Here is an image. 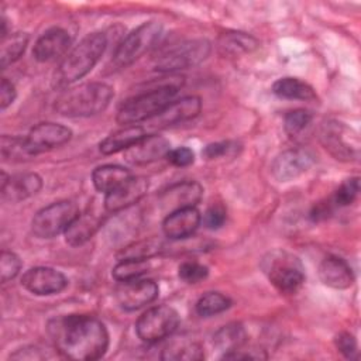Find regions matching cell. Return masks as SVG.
<instances>
[{"mask_svg": "<svg viewBox=\"0 0 361 361\" xmlns=\"http://www.w3.org/2000/svg\"><path fill=\"white\" fill-rule=\"evenodd\" d=\"M234 149V144L230 141H221V142H212L209 145L204 147L203 149V155L207 159H214V158H220L224 157L227 154H230Z\"/></svg>", "mask_w": 361, "mask_h": 361, "instance_id": "cell-42", "label": "cell"}, {"mask_svg": "<svg viewBox=\"0 0 361 361\" xmlns=\"http://www.w3.org/2000/svg\"><path fill=\"white\" fill-rule=\"evenodd\" d=\"M312 121V113L305 109H296L289 111L283 118L285 131L292 137L303 131Z\"/></svg>", "mask_w": 361, "mask_h": 361, "instance_id": "cell-36", "label": "cell"}, {"mask_svg": "<svg viewBox=\"0 0 361 361\" xmlns=\"http://www.w3.org/2000/svg\"><path fill=\"white\" fill-rule=\"evenodd\" d=\"M202 221L196 207L178 209L166 214L162 221V231L171 240H182L192 235Z\"/></svg>", "mask_w": 361, "mask_h": 361, "instance_id": "cell-21", "label": "cell"}, {"mask_svg": "<svg viewBox=\"0 0 361 361\" xmlns=\"http://www.w3.org/2000/svg\"><path fill=\"white\" fill-rule=\"evenodd\" d=\"M220 45L221 48L233 54L250 52L257 47V39L244 32H231V34H226L221 38Z\"/></svg>", "mask_w": 361, "mask_h": 361, "instance_id": "cell-35", "label": "cell"}, {"mask_svg": "<svg viewBox=\"0 0 361 361\" xmlns=\"http://www.w3.org/2000/svg\"><path fill=\"white\" fill-rule=\"evenodd\" d=\"M164 250V243L161 238L151 237L140 241H134L118 252V259H149L158 255Z\"/></svg>", "mask_w": 361, "mask_h": 361, "instance_id": "cell-28", "label": "cell"}, {"mask_svg": "<svg viewBox=\"0 0 361 361\" xmlns=\"http://www.w3.org/2000/svg\"><path fill=\"white\" fill-rule=\"evenodd\" d=\"M320 281L333 289H347L354 283V274L348 262L340 257L329 255L319 265Z\"/></svg>", "mask_w": 361, "mask_h": 361, "instance_id": "cell-22", "label": "cell"}, {"mask_svg": "<svg viewBox=\"0 0 361 361\" xmlns=\"http://www.w3.org/2000/svg\"><path fill=\"white\" fill-rule=\"evenodd\" d=\"M272 92L275 96L286 100L309 102L316 99L314 89L305 80L293 76H285L275 80L272 85Z\"/></svg>", "mask_w": 361, "mask_h": 361, "instance_id": "cell-26", "label": "cell"}, {"mask_svg": "<svg viewBox=\"0 0 361 361\" xmlns=\"http://www.w3.org/2000/svg\"><path fill=\"white\" fill-rule=\"evenodd\" d=\"M42 188V179L38 173L24 172L13 176L1 172L0 192L1 199L8 203H17L37 195Z\"/></svg>", "mask_w": 361, "mask_h": 361, "instance_id": "cell-16", "label": "cell"}, {"mask_svg": "<svg viewBox=\"0 0 361 361\" xmlns=\"http://www.w3.org/2000/svg\"><path fill=\"white\" fill-rule=\"evenodd\" d=\"M334 344L337 350L348 360H355L358 358V350H357V341L353 334L343 331L338 333L334 338Z\"/></svg>", "mask_w": 361, "mask_h": 361, "instance_id": "cell-39", "label": "cell"}, {"mask_svg": "<svg viewBox=\"0 0 361 361\" xmlns=\"http://www.w3.org/2000/svg\"><path fill=\"white\" fill-rule=\"evenodd\" d=\"M178 312L166 305L154 306L145 310L135 323V333L144 343H158L169 337L179 326Z\"/></svg>", "mask_w": 361, "mask_h": 361, "instance_id": "cell-10", "label": "cell"}, {"mask_svg": "<svg viewBox=\"0 0 361 361\" xmlns=\"http://www.w3.org/2000/svg\"><path fill=\"white\" fill-rule=\"evenodd\" d=\"M210 48V42L203 38L182 41L164 51L155 59V69L159 72L172 73L193 68L209 56Z\"/></svg>", "mask_w": 361, "mask_h": 361, "instance_id": "cell-8", "label": "cell"}, {"mask_svg": "<svg viewBox=\"0 0 361 361\" xmlns=\"http://www.w3.org/2000/svg\"><path fill=\"white\" fill-rule=\"evenodd\" d=\"M183 78L175 76L158 87L145 90L127 99L117 111L116 120L123 126H135L140 121H148L164 110L183 86Z\"/></svg>", "mask_w": 361, "mask_h": 361, "instance_id": "cell-2", "label": "cell"}, {"mask_svg": "<svg viewBox=\"0 0 361 361\" xmlns=\"http://www.w3.org/2000/svg\"><path fill=\"white\" fill-rule=\"evenodd\" d=\"M247 341V331L241 323H228L221 326L213 334V345L223 354L241 348Z\"/></svg>", "mask_w": 361, "mask_h": 361, "instance_id": "cell-27", "label": "cell"}, {"mask_svg": "<svg viewBox=\"0 0 361 361\" xmlns=\"http://www.w3.org/2000/svg\"><path fill=\"white\" fill-rule=\"evenodd\" d=\"M148 179L142 176H131L127 182L106 193L104 209L106 212L116 213L135 204L148 190Z\"/></svg>", "mask_w": 361, "mask_h": 361, "instance_id": "cell-18", "label": "cell"}, {"mask_svg": "<svg viewBox=\"0 0 361 361\" xmlns=\"http://www.w3.org/2000/svg\"><path fill=\"white\" fill-rule=\"evenodd\" d=\"M162 35V24L158 21H145L128 32L116 48L113 65L127 68L148 52Z\"/></svg>", "mask_w": 361, "mask_h": 361, "instance_id": "cell-7", "label": "cell"}, {"mask_svg": "<svg viewBox=\"0 0 361 361\" xmlns=\"http://www.w3.org/2000/svg\"><path fill=\"white\" fill-rule=\"evenodd\" d=\"M78 214L79 209L73 202H54L34 214L31 230L38 238H52L61 233H65Z\"/></svg>", "mask_w": 361, "mask_h": 361, "instance_id": "cell-9", "label": "cell"}, {"mask_svg": "<svg viewBox=\"0 0 361 361\" xmlns=\"http://www.w3.org/2000/svg\"><path fill=\"white\" fill-rule=\"evenodd\" d=\"M226 216V209L221 204H213L204 212L202 220L207 228L217 230L224 224Z\"/></svg>", "mask_w": 361, "mask_h": 361, "instance_id": "cell-40", "label": "cell"}, {"mask_svg": "<svg viewBox=\"0 0 361 361\" xmlns=\"http://www.w3.org/2000/svg\"><path fill=\"white\" fill-rule=\"evenodd\" d=\"M30 41V35L27 32H13L1 39V51H0V63L1 69H6L8 65L14 63L24 54Z\"/></svg>", "mask_w": 361, "mask_h": 361, "instance_id": "cell-30", "label": "cell"}, {"mask_svg": "<svg viewBox=\"0 0 361 361\" xmlns=\"http://www.w3.org/2000/svg\"><path fill=\"white\" fill-rule=\"evenodd\" d=\"M149 269V259H118L111 275L118 282L138 279Z\"/></svg>", "mask_w": 361, "mask_h": 361, "instance_id": "cell-33", "label": "cell"}, {"mask_svg": "<svg viewBox=\"0 0 361 361\" xmlns=\"http://www.w3.org/2000/svg\"><path fill=\"white\" fill-rule=\"evenodd\" d=\"M161 358L166 361H180V360L197 361L204 358V353L199 343L182 340V341H172L171 344H168L162 350Z\"/></svg>", "mask_w": 361, "mask_h": 361, "instance_id": "cell-29", "label": "cell"}, {"mask_svg": "<svg viewBox=\"0 0 361 361\" xmlns=\"http://www.w3.org/2000/svg\"><path fill=\"white\" fill-rule=\"evenodd\" d=\"M71 138L72 130L69 127L52 121H44L34 126L27 135V141L35 155L61 147Z\"/></svg>", "mask_w": 361, "mask_h": 361, "instance_id": "cell-15", "label": "cell"}, {"mask_svg": "<svg viewBox=\"0 0 361 361\" xmlns=\"http://www.w3.org/2000/svg\"><path fill=\"white\" fill-rule=\"evenodd\" d=\"M113 96L114 90L107 83H83L62 92L55 99L54 109L65 117H89L106 110Z\"/></svg>", "mask_w": 361, "mask_h": 361, "instance_id": "cell-3", "label": "cell"}, {"mask_svg": "<svg viewBox=\"0 0 361 361\" xmlns=\"http://www.w3.org/2000/svg\"><path fill=\"white\" fill-rule=\"evenodd\" d=\"M319 140L323 148L337 161L351 162L360 158L358 134L340 120H323L319 127Z\"/></svg>", "mask_w": 361, "mask_h": 361, "instance_id": "cell-6", "label": "cell"}, {"mask_svg": "<svg viewBox=\"0 0 361 361\" xmlns=\"http://www.w3.org/2000/svg\"><path fill=\"white\" fill-rule=\"evenodd\" d=\"M48 333L56 351L65 358L94 361L109 348L106 326L94 316L65 314L49 322Z\"/></svg>", "mask_w": 361, "mask_h": 361, "instance_id": "cell-1", "label": "cell"}, {"mask_svg": "<svg viewBox=\"0 0 361 361\" xmlns=\"http://www.w3.org/2000/svg\"><path fill=\"white\" fill-rule=\"evenodd\" d=\"M131 176L133 175L127 168L121 165L107 164L94 168V171L92 172V182L96 190L106 195L127 182Z\"/></svg>", "mask_w": 361, "mask_h": 361, "instance_id": "cell-25", "label": "cell"}, {"mask_svg": "<svg viewBox=\"0 0 361 361\" xmlns=\"http://www.w3.org/2000/svg\"><path fill=\"white\" fill-rule=\"evenodd\" d=\"M48 355L37 345H27L23 348H18L16 353L10 354V360H44Z\"/></svg>", "mask_w": 361, "mask_h": 361, "instance_id": "cell-44", "label": "cell"}, {"mask_svg": "<svg viewBox=\"0 0 361 361\" xmlns=\"http://www.w3.org/2000/svg\"><path fill=\"white\" fill-rule=\"evenodd\" d=\"M71 35L61 27L44 31L34 44L32 55L38 62H52L65 55L71 47Z\"/></svg>", "mask_w": 361, "mask_h": 361, "instance_id": "cell-19", "label": "cell"}, {"mask_svg": "<svg viewBox=\"0 0 361 361\" xmlns=\"http://www.w3.org/2000/svg\"><path fill=\"white\" fill-rule=\"evenodd\" d=\"M66 285V276L51 267H34L21 276V286L37 296L56 295L62 292Z\"/></svg>", "mask_w": 361, "mask_h": 361, "instance_id": "cell-12", "label": "cell"}, {"mask_svg": "<svg viewBox=\"0 0 361 361\" xmlns=\"http://www.w3.org/2000/svg\"><path fill=\"white\" fill-rule=\"evenodd\" d=\"M314 155L305 148H292L278 154L271 164V173L278 182H290L310 169Z\"/></svg>", "mask_w": 361, "mask_h": 361, "instance_id": "cell-11", "label": "cell"}, {"mask_svg": "<svg viewBox=\"0 0 361 361\" xmlns=\"http://www.w3.org/2000/svg\"><path fill=\"white\" fill-rule=\"evenodd\" d=\"M107 47L104 32L87 34L78 45H75L61 61L55 72V85L69 86L86 76L102 58Z\"/></svg>", "mask_w": 361, "mask_h": 361, "instance_id": "cell-4", "label": "cell"}, {"mask_svg": "<svg viewBox=\"0 0 361 361\" xmlns=\"http://www.w3.org/2000/svg\"><path fill=\"white\" fill-rule=\"evenodd\" d=\"M21 259L17 254L11 252V251H3L1 257H0V278L1 282L6 283L7 281L16 278L21 269Z\"/></svg>", "mask_w": 361, "mask_h": 361, "instance_id": "cell-38", "label": "cell"}, {"mask_svg": "<svg viewBox=\"0 0 361 361\" xmlns=\"http://www.w3.org/2000/svg\"><path fill=\"white\" fill-rule=\"evenodd\" d=\"M178 275L186 283H197L207 278L209 269L203 264H199L195 261H186L179 265Z\"/></svg>", "mask_w": 361, "mask_h": 361, "instance_id": "cell-37", "label": "cell"}, {"mask_svg": "<svg viewBox=\"0 0 361 361\" xmlns=\"http://www.w3.org/2000/svg\"><path fill=\"white\" fill-rule=\"evenodd\" d=\"M261 269L268 281L281 293H296L305 282V269L300 259L283 250H274L265 254Z\"/></svg>", "mask_w": 361, "mask_h": 361, "instance_id": "cell-5", "label": "cell"}, {"mask_svg": "<svg viewBox=\"0 0 361 361\" xmlns=\"http://www.w3.org/2000/svg\"><path fill=\"white\" fill-rule=\"evenodd\" d=\"M231 306V299L220 292H207L202 295L196 305V313L202 317H210L226 312Z\"/></svg>", "mask_w": 361, "mask_h": 361, "instance_id": "cell-32", "label": "cell"}, {"mask_svg": "<svg viewBox=\"0 0 361 361\" xmlns=\"http://www.w3.org/2000/svg\"><path fill=\"white\" fill-rule=\"evenodd\" d=\"M203 195V188L195 180H185L171 185L159 195V203L164 210H178L185 207H195Z\"/></svg>", "mask_w": 361, "mask_h": 361, "instance_id": "cell-20", "label": "cell"}, {"mask_svg": "<svg viewBox=\"0 0 361 361\" xmlns=\"http://www.w3.org/2000/svg\"><path fill=\"white\" fill-rule=\"evenodd\" d=\"M202 110V100L197 96H185L172 100L164 110L148 120L151 128H168L179 123L189 121L199 116Z\"/></svg>", "mask_w": 361, "mask_h": 361, "instance_id": "cell-14", "label": "cell"}, {"mask_svg": "<svg viewBox=\"0 0 361 361\" xmlns=\"http://www.w3.org/2000/svg\"><path fill=\"white\" fill-rule=\"evenodd\" d=\"M16 87L14 85L7 79V78H1V83H0V109L6 110L8 106L13 104V102L16 100Z\"/></svg>", "mask_w": 361, "mask_h": 361, "instance_id": "cell-43", "label": "cell"}, {"mask_svg": "<svg viewBox=\"0 0 361 361\" xmlns=\"http://www.w3.org/2000/svg\"><path fill=\"white\" fill-rule=\"evenodd\" d=\"M166 159L173 166H189L195 161V152L188 147H179V148H171V151L166 155Z\"/></svg>", "mask_w": 361, "mask_h": 361, "instance_id": "cell-41", "label": "cell"}, {"mask_svg": "<svg viewBox=\"0 0 361 361\" xmlns=\"http://www.w3.org/2000/svg\"><path fill=\"white\" fill-rule=\"evenodd\" d=\"M103 223V217L93 212L79 213L78 217L65 230V241L72 247H79L87 243Z\"/></svg>", "mask_w": 361, "mask_h": 361, "instance_id": "cell-23", "label": "cell"}, {"mask_svg": "<svg viewBox=\"0 0 361 361\" xmlns=\"http://www.w3.org/2000/svg\"><path fill=\"white\" fill-rule=\"evenodd\" d=\"M169 151L171 142L165 137L151 134L144 135L127 151H124V159L133 165H147L166 158Z\"/></svg>", "mask_w": 361, "mask_h": 361, "instance_id": "cell-17", "label": "cell"}, {"mask_svg": "<svg viewBox=\"0 0 361 361\" xmlns=\"http://www.w3.org/2000/svg\"><path fill=\"white\" fill-rule=\"evenodd\" d=\"M159 293V288L152 279H133L121 282L116 289V300L121 309L133 312L152 303Z\"/></svg>", "mask_w": 361, "mask_h": 361, "instance_id": "cell-13", "label": "cell"}, {"mask_svg": "<svg viewBox=\"0 0 361 361\" xmlns=\"http://www.w3.org/2000/svg\"><path fill=\"white\" fill-rule=\"evenodd\" d=\"M1 158L3 161H27L32 157H37L28 141L27 137H18V135H1Z\"/></svg>", "mask_w": 361, "mask_h": 361, "instance_id": "cell-31", "label": "cell"}, {"mask_svg": "<svg viewBox=\"0 0 361 361\" xmlns=\"http://www.w3.org/2000/svg\"><path fill=\"white\" fill-rule=\"evenodd\" d=\"M145 135V130L140 126H126L110 135H107L100 144L99 149L104 155L117 154L120 151H127L131 145H134L138 140Z\"/></svg>", "mask_w": 361, "mask_h": 361, "instance_id": "cell-24", "label": "cell"}, {"mask_svg": "<svg viewBox=\"0 0 361 361\" xmlns=\"http://www.w3.org/2000/svg\"><path fill=\"white\" fill-rule=\"evenodd\" d=\"M358 192H360V179H358V176L348 178L337 188V190L331 196L330 202L333 203L334 207L350 206L355 200V197L358 196Z\"/></svg>", "mask_w": 361, "mask_h": 361, "instance_id": "cell-34", "label": "cell"}]
</instances>
